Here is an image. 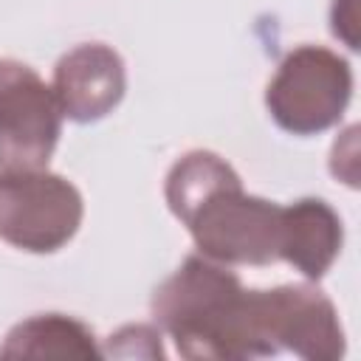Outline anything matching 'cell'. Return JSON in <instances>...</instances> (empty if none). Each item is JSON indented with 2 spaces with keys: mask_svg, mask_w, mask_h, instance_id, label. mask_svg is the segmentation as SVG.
<instances>
[{
  "mask_svg": "<svg viewBox=\"0 0 361 361\" xmlns=\"http://www.w3.org/2000/svg\"><path fill=\"white\" fill-rule=\"evenodd\" d=\"M251 330L259 355L290 350L307 361L344 355V330L333 302L313 285H279L248 290Z\"/></svg>",
  "mask_w": 361,
  "mask_h": 361,
  "instance_id": "obj_5",
  "label": "cell"
},
{
  "mask_svg": "<svg viewBox=\"0 0 361 361\" xmlns=\"http://www.w3.org/2000/svg\"><path fill=\"white\" fill-rule=\"evenodd\" d=\"M85 214L79 189L48 169H0V237L31 254L62 248Z\"/></svg>",
  "mask_w": 361,
  "mask_h": 361,
  "instance_id": "obj_4",
  "label": "cell"
},
{
  "mask_svg": "<svg viewBox=\"0 0 361 361\" xmlns=\"http://www.w3.org/2000/svg\"><path fill=\"white\" fill-rule=\"evenodd\" d=\"M344 243L341 217L322 197H302L282 206L279 259L290 262L307 279H322Z\"/></svg>",
  "mask_w": 361,
  "mask_h": 361,
  "instance_id": "obj_8",
  "label": "cell"
},
{
  "mask_svg": "<svg viewBox=\"0 0 361 361\" xmlns=\"http://www.w3.org/2000/svg\"><path fill=\"white\" fill-rule=\"evenodd\" d=\"M152 316L192 361L259 358L251 336L248 290L226 265L189 254L152 293Z\"/></svg>",
  "mask_w": 361,
  "mask_h": 361,
  "instance_id": "obj_2",
  "label": "cell"
},
{
  "mask_svg": "<svg viewBox=\"0 0 361 361\" xmlns=\"http://www.w3.org/2000/svg\"><path fill=\"white\" fill-rule=\"evenodd\" d=\"M62 133V107L28 65L0 59V169H45Z\"/></svg>",
  "mask_w": 361,
  "mask_h": 361,
  "instance_id": "obj_6",
  "label": "cell"
},
{
  "mask_svg": "<svg viewBox=\"0 0 361 361\" xmlns=\"http://www.w3.org/2000/svg\"><path fill=\"white\" fill-rule=\"evenodd\" d=\"M166 203L192 231L197 251L226 265L279 259L282 206L245 195L240 175L209 149L178 158L166 175Z\"/></svg>",
  "mask_w": 361,
  "mask_h": 361,
  "instance_id": "obj_1",
  "label": "cell"
},
{
  "mask_svg": "<svg viewBox=\"0 0 361 361\" xmlns=\"http://www.w3.org/2000/svg\"><path fill=\"white\" fill-rule=\"evenodd\" d=\"M353 96V71L344 56L322 45L293 48L265 90L271 118L293 135L333 127Z\"/></svg>",
  "mask_w": 361,
  "mask_h": 361,
  "instance_id": "obj_3",
  "label": "cell"
},
{
  "mask_svg": "<svg viewBox=\"0 0 361 361\" xmlns=\"http://www.w3.org/2000/svg\"><path fill=\"white\" fill-rule=\"evenodd\" d=\"M124 87V62L102 42H85L68 51L54 68V96L62 116L82 124L107 116L121 102Z\"/></svg>",
  "mask_w": 361,
  "mask_h": 361,
  "instance_id": "obj_7",
  "label": "cell"
},
{
  "mask_svg": "<svg viewBox=\"0 0 361 361\" xmlns=\"http://www.w3.org/2000/svg\"><path fill=\"white\" fill-rule=\"evenodd\" d=\"M96 336L79 319L39 313L8 330L0 358H99Z\"/></svg>",
  "mask_w": 361,
  "mask_h": 361,
  "instance_id": "obj_9",
  "label": "cell"
}]
</instances>
